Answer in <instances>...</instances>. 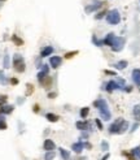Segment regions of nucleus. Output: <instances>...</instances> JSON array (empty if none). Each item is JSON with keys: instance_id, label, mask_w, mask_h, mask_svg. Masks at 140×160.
Wrapping results in <instances>:
<instances>
[{"instance_id": "obj_1", "label": "nucleus", "mask_w": 140, "mask_h": 160, "mask_svg": "<svg viewBox=\"0 0 140 160\" xmlns=\"http://www.w3.org/2000/svg\"><path fill=\"white\" fill-rule=\"evenodd\" d=\"M95 105H96V108L99 109L100 116H101V119H103V120L108 121V120L112 119V113H110L109 105H108V103H107V100H105V99L99 98L97 100L95 101Z\"/></svg>"}, {"instance_id": "obj_2", "label": "nucleus", "mask_w": 140, "mask_h": 160, "mask_svg": "<svg viewBox=\"0 0 140 160\" xmlns=\"http://www.w3.org/2000/svg\"><path fill=\"white\" fill-rule=\"evenodd\" d=\"M128 129V123L125 121L123 119H118L109 126V133L110 134H123Z\"/></svg>"}, {"instance_id": "obj_3", "label": "nucleus", "mask_w": 140, "mask_h": 160, "mask_svg": "<svg viewBox=\"0 0 140 160\" xmlns=\"http://www.w3.org/2000/svg\"><path fill=\"white\" fill-rule=\"evenodd\" d=\"M13 66H14V70L18 72V73H22V72H25V60H23V57L20 55V53H16V55L13 56Z\"/></svg>"}, {"instance_id": "obj_4", "label": "nucleus", "mask_w": 140, "mask_h": 160, "mask_svg": "<svg viewBox=\"0 0 140 160\" xmlns=\"http://www.w3.org/2000/svg\"><path fill=\"white\" fill-rule=\"evenodd\" d=\"M107 21L110 25H118L121 21V14L117 9H112V11L107 14Z\"/></svg>"}, {"instance_id": "obj_5", "label": "nucleus", "mask_w": 140, "mask_h": 160, "mask_svg": "<svg viewBox=\"0 0 140 160\" xmlns=\"http://www.w3.org/2000/svg\"><path fill=\"white\" fill-rule=\"evenodd\" d=\"M125 38H121V37H115L114 38V41L112 43V50L115 51V52H119V51H122L123 50V46H125Z\"/></svg>"}, {"instance_id": "obj_6", "label": "nucleus", "mask_w": 140, "mask_h": 160, "mask_svg": "<svg viewBox=\"0 0 140 160\" xmlns=\"http://www.w3.org/2000/svg\"><path fill=\"white\" fill-rule=\"evenodd\" d=\"M43 147H44L46 152L47 151H53V150L56 148V144H55V142L52 139H46L44 143H43Z\"/></svg>"}, {"instance_id": "obj_7", "label": "nucleus", "mask_w": 140, "mask_h": 160, "mask_svg": "<svg viewBox=\"0 0 140 160\" xmlns=\"http://www.w3.org/2000/svg\"><path fill=\"white\" fill-rule=\"evenodd\" d=\"M61 62H62V59H61L60 56H52L51 59H50V64H51L52 68H55V69L61 65Z\"/></svg>"}, {"instance_id": "obj_8", "label": "nucleus", "mask_w": 140, "mask_h": 160, "mask_svg": "<svg viewBox=\"0 0 140 160\" xmlns=\"http://www.w3.org/2000/svg\"><path fill=\"white\" fill-rule=\"evenodd\" d=\"M117 89H121V87L115 81H109L107 84V87H105V90H107L108 93H113V91L117 90Z\"/></svg>"}, {"instance_id": "obj_9", "label": "nucleus", "mask_w": 140, "mask_h": 160, "mask_svg": "<svg viewBox=\"0 0 140 160\" xmlns=\"http://www.w3.org/2000/svg\"><path fill=\"white\" fill-rule=\"evenodd\" d=\"M101 5H103V3H100V2H96L94 5H88V7H86V13H92L94 11H96V9H99Z\"/></svg>"}, {"instance_id": "obj_10", "label": "nucleus", "mask_w": 140, "mask_h": 160, "mask_svg": "<svg viewBox=\"0 0 140 160\" xmlns=\"http://www.w3.org/2000/svg\"><path fill=\"white\" fill-rule=\"evenodd\" d=\"M52 52H53V47L47 46V47H44V48L42 50L40 57H47V56H50V55H52Z\"/></svg>"}, {"instance_id": "obj_11", "label": "nucleus", "mask_w": 140, "mask_h": 160, "mask_svg": "<svg viewBox=\"0 0 140 160\" xmlns=\"http://www.w3.org/2000/svg\"><path fill=\"white\" fill-rule=\"evenodd\" d=\"M132 80L135 82V85L140 86V69H134L132 70Z\"/></svg>"}, {"instance_id": "obj_12", "label": "nucleus", "mask_w": 140, "mask_h": 160, "mask_svg": "<svg viewBox=\"0 0 140 160\" xmlns=\"http://www.w3.org/2000/svg\"><path fill=\"white\" fill-rule=\"evenodd\" d=\"M114 38H115V35L113 33H110V34H108V35L105 37V39L103 41V43H105L107 46L110 47V46H112V43H113V41H114Z\"/></svg>"}, {"instance_id": "obj_13", "label": "nucleus", "mask_w": 140, "mask_h": 160, "mask_svg": "<svg viewBox=\"0 0 140 160\" xmlns=\"http://www.w3.org/2000/svg\"><path fill=\"white\" fill-rule=\"evenodd\" d=\"M83 147H84V144L82 143V142H77V143H74L73 146H71V150H73L74 152L79 154V152H82V150H83Z\"/></svg>"}, {"instance_id": "obj_14", "label": "nucleus", "mask_w": 140, "mask_h": 160, "mask_svg": "<svg viewBox=\"0 0 140 160\" xmlns=\"http://www.w3.org/2000/svg\"><path fill=\"white\" fill-rule=\"evenodd\" d=\"M13 109H14V107H13V105H3L2 108H0V113L8 115V113L13 112Z\"/></svg>"}, {"instance_id": "obj_15", "label": "nucleus", "mask_w": 140, "mask_h": 160, "mask_svg": "<svg viewBox=\"0 0 140 160\" xmlns=\"http://www.w3.org/2000/svg\"><path fill=\"white\" fill-rule=\"evenodd\" d=\"M75 125H77V128H78L79 130H87V129H88V126H90L87 121H78Z\"/></svg>"}, {"instance_id": "obj_16", "label": "nucleus", "mask_w": 140, "mask_h": 160, "mask_svg": "<svg viewBox=\"0 0 140 160\" xmlns=\"http://www.w3.org/2000/svg\"><path fill=\"white\" fill-rule=\"evenodd\" d=\"M51 84H52V78H51L50 76H47L46 78L40 82V85H42L43 87H46V89H48V87H51Z\"/></svg>"}, {"instance_id": "obj_17", "label": "nucleus", "mask_w": 140, "mask_h": 160, "mask_svg": "<svg viewBox=\"0 0 140 160\" xmlns=\"http://www.w3.org/2000/svg\"><path fill=\"white\" fill-rule=\"evenodd\" d=\"M46 119L48 120V121H51V123H56V121H59V116L57 115H55V113H47L46 115Z\"/></svg>"}, {"instance_id": "obj_18", "label": "nucleus", "mask_w": 140, "mask_h": 160, "mask_svg": "<svg viewBox=\"0 0 140 160\" xmlns=\"http://www.w3.org/2000/svg\"><path fill=\"white\" fill-rule=\"evenodd\" d=\"M59 150H60L61 158L64 159V160H69V159H70V154H69V151H66L65 148H59Z\"/></svg>"}, {"instance_id": "obj_19", "label": "nucleus", "mask_w": 140, "mask_h": 160, "mask_svg": "<svg viewBox=\"0 0 140 160\" xmlns=\"http://www.w3.org/2000/svg\"><path fill=\"white\" fill-rule=\"evenodd\" d=\"M114 66H115V68H117V69H119V70H121V69H125V68H126V66H127V61H126V60H122V61H118V62H117V64H115Z\"/></svg>"}, {"instance_id": "obj_20", "label": "nucleus", "mask_w": 140, "mask_h": 160, "mask_svg": "<svg viewBox=\"0 0 140 160\" xmlns=\"http://www.w3.org/2000/svg\"><path fill=\"white\" fill-rule=\"evenodd\" d=\"M132 155L135 156V159H138V160H140V146H138V147H135V148H132Z\"/></svg>"}, {"instance_id": "obj_21", "label": "nucleus", "mask_w": 140, "mask_h": 160, "mask_svg": "<svg viewBox=\"0 0 140 160\" xmlns=\"http://www.w3.org/2000/svg\"><path fill=\"white\" fill-rule=\"evenodd\" d=\"M55 152L53 151H47L46 155H44V160H53L55 159Z\"/></svg>"}, {"instance_id": "obj_22", "label": "nucleus", "mask_w": 140, "mask_h": 160, "mask_svg": "<svg viewBox=\"0 0 140 160\" xmlns=\"http://www.w3.org/2000/svg\"><path fill=\"white\" fill-rule=\"evenodd\" d=\"M7 129V123H5V119L3 116H0V130H5Z\"/></svg>"}, {"instance_id": "obj_23", "label": "nucleus", "mask_w": 140, "mask_h": 160, "mask_svg": "<svg viewBox=\"0 0 140 160\" xmlns=\"http://www.w3.org/2000/svg\"><path fill=\"white\" fill-rule=\"evenodd\" d=\"M88 112H90V108H88V107H84V108L80 111V117L82 119H86L87 115H88Z\"/></svg>"}, {"instance_id": "obj_24", "label": "nucleus", "mask_w": 140, "mask_h": 160, "mask_svg": "<svg viewBox=\"0 0 140 160\" xmlns=\"http://www.w3.org/2000/svg\"><path fill=\"white\" fill-rule=\"evenodd\" d=\"M12 41H13L14 43H16L17 46H22V44H23V41L20 39V38H18L17 35H13V37H12Z\"/></svg>"}, {"instance_id": "obj_25", "label": "nucleus", "mask_w": 140, "mask_h": 160, "mask_svg": "<svg viewBox=\"0 0 140 160\" xmlns=\"http://www.w3.org/2000/svg\"><path fill=\"white\" fill-rule=\"evenodd\" d=\"M9 66H11V59H9L8 55H5V56H4V68L8 69Z\"/></svg>"}, {"instance_id": "obj_26", "label": "nucleus", "mask_w": 140, "mask_h": 160, "mask_svg": "<svg viewBox=\"0 0 140 160\" xmlns=\"http://www.w3.org/2000/svg\"><path fill=\"white\" fill-rule=\"evenodd\" d=\"M26 87H27V89H26V95H31L32 91H34V86L31 84H29Z\"/></svg>"}, {"instance_id": "obj_27", "label": "nucleus", "mask_w": 140, "mask_h": 160, "mask_svg": "<svg viewBox=\"0 0 140 160\" xmlns=\"http://www.w3.org/2000/svg\"><path fill=\"white\" fill-rule=\"evenodd\" d=\"M134 115H135V117H140V105H135Z\"/></svg>"}, {"instance_id": "obj_28", "label": "nucleus", "mask_w": 140, "mask_h": 160, "mask_svg": "<svg viewBox=\"0 0 140 160\" xmlns=\"http://www.w3.org/2000/svg\"><path fill=\"white\" fill-rule=\"evenodd\" d=\"M101 150H103V151H108L109 150V144L105 142V140L104 142H101Z\"/></svg>"}, {"instance_id": "obj_29", "label": "nucleus", "mask_w": 140, "mask_h": 160, "mask_svg": "<svg viewBox=\"0 0 140 160\" xmlns=\"http://www.w3.org/2000/svg\"><path fill=\"white\" fill-rule=\"evenodd\" d=\"M0 82H2V84H4V85L7 84V78H5V76H4L3 72H0Z\"/></svg>"}, {"instance_id": "obj_30", "label": "nucleus", "mask_w": 140, "mask_h": 160, "mask_svg": "<svg viewBox=\"0 0 140 160\" xmlns=\"http://www.w3.org/2000/svg\"><path fill=\"white\" fill-rule=\"evenodd\" d=\"M5 103H7V96H5V95L0 96V107H3Z\"/></svg>"}, {"instance_id": "obj_31", "label": "nucleus", "mask_w": 140, "mask_h": 160, "mask_svg": "<svg viewBox=\"0 0 140 160\" xmlns=\"http://www.w3.org/2000/svg\"><path fill=\"white\" fill-rule=\"evenodd\" d=\"M74 55H77V51H73V52H67V53H65V57L66 59H71Z\"/></svg>"}, {"instance_id": "obj_32", "label": "nucleus", "mask_w": 140, "mask_h": 160, "mask_svg": "<svg viewBox=\"0 0 140 160\" xmlns=\"http://www.w3.org/2000/svg\"><path fill=\"white\" fill-rule=\"evenodd\" d=\"M42 72H43V73H46V74H48V73H50V68H48V65H42Z\"/></svg>"}, {"instance_id": "obj_33", "label": "nucleus", "mask_w": 140, "mask_h": 160, "mask_svg": "<svg viewBox=\"0 0 140 160\" xmlns=\"http://www.w3.org/2000/svg\"><path fill=\"white\" fill-rule=\"evenodd\" d=\"M92 42L95 43L96 46H101V44H103V41H97V38H96V37L92 38Z\"/></svg>"}, {"instance_id": "obj_34", "label": "nucleus", "mask_w": 140, "mask_h": 160, "mask_svg": "<svg viewBox=\"0 0 140 160\" xmlns=\"http://www.w3.org/2000/svg\"><path fill=\"white\" fill-rule=\"evenodd\" d=\"M104 14H105V12H100L99 14H96V20H101V18L104 17Z\"/></svg>"}, {"instance_id": "obj_35", "label": "nucleus", "mask_w": 140, "mask_h": 160, "mask_svg": "<svg viewBox=\"0 0 140 160\" xmlns=\"http://www.w3.org/2000/svg\"><path fill=\"white\" fill-rule=\"evenodd\" d=\"M95 123H96V125H97V128L101 130V129H103V124H101V121L100 120H97V119H96V121H95Z\"/></svg>"}, {"instance_id": "obj_36", "label": "nucleus", "mask_w": 140, "mask_h": 160, "mask_svg": "<svg viewBox=\"0 0 140 160\" xmlns=\"http://www.w3.org/2000/svg\"><path fill=\"white\" fill-rule=\"evenodd\" d=\"M11 84H13V85H17V84H18V80H16V78H12V80H11Z\"/></svg>"}, {"instance_id": "obj_37", "label": "nucleus", "mask_w": 140, "mask_h": 160, "mask_svg": "<svg viewBox=\"0 0 140 160\" xmlns=\"http://www.w3.org/2000/svg\"><path fill=\"white\" fill-rule=\"evenodd\" d=\"M34 111H35V112H39V105H34Z\"/></svg>"}, {"instance_id": "obj_38", "label": "nucleus", "mask_w": 140, "mask_h": 160, "mask_svg": "<svg viewBox=\"0 0 140 160\" xmlns=\"http://www.w3.org/2000/svg\"><path fill=\"white\" fill-rule=\"evenodd\" d=\"M48 96H50V98H51V99H53V98H55V96H56V94H55V93H51V94H48Z\"/></svg>"}, {"instance_id": "obj_39", "label": "nucleus", "mask_w": 140, "mask_h": 160, "mask_svg": "<svg viewBox=\"0 0 140 160\" xmlns=\"http://www.w3.org/2000/svg\"><path fill=\"white\" fill-rule=\"evenodd\" d=\"M84 144V147H87V148H92V146H91V143H83Z\"/></svg>"}, {"instance_id": "obj_40", "label": "nucleus", "mask_w": 140, "mask_h": 160, "mask_svg": "<svg viewBox=\"0 0 140 160\" xmlns=\"http://www.w3.org/2000/svg\"><path fill=\"white\" fill-rule=\"evenodd\" d=\"M105 73H107V74H112V76H115V73H114V72H110V70H107V72H105Z\"/></svg>"}, {"instance_id": "obj_41", "label": "nucleus", "mask_w": 140, "mask_h": 160, "mask_svg": "<svg viewBox=\"0 0 140 160\" xmlns=\"http://www.w3.org/2000/svg\"><path fill=\"white\" fill-rule=\"evenodd\" d=\"M109 156H110V155H109V154H107V155H105V156H104L103 159H101V160H108V159H109Z\"/></svg>"}, {"instance_id": "obj_42", "label": "nucleus", "mask_w": 140, "mask_h": 160, "mask_svg": "<svg viewBox=\"0 0 140 160\" xmlns=\"http://www.w3.org/2000/svg\"><path fill=\"white\" fill-rule=\"evenodd\" d=\"M75 160H84V159H75Z\"/></svg>"}, {"instance_id": "obj_43", "label": "nucleus", "mask_w": 140, "mask_h": 160, "mask_svg": "<svg viewBox=\"0 0 140 160\" xmlns=\"http://www.w3.org/2000/svg\"><path fill=\"white\" fill-rule=\"evenodd\" d=\"M0 2H4V0H0Z\"/></svg>"}]
</instances>
